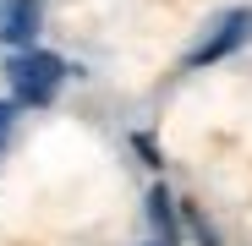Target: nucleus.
<instances>
[{"label":"nucleus","mask_w":252,"mask_h":246,"mask_svg":"<svg viewBox=\"0 0 252 246\" xmlns=\"http://www.w3.org/2000/svg\"><path fill=\"white\" fill-rule=\"evenodd\" d=\"M6 132H11V104H0V148H6Z\"/></svg>","instance_id":"obj_5"},{"label":"nucleus","mask_w":252,"mask_h":246,"mask_svg":"<svg viewBox=\"0 0 252 246\" xmlns=\"http://www.w3.org/2000/svg\"><path fill=\"white\" fill-rule=\"evenodd\" d=\"M148 219H154V230H159V246L176 241V214H170V191H164V186L148 191Z\"/></svg>","instance_id":"obj_4"},{"label":"nucleus","mask_w":252,"mask_h":246,"mask_svg":"<svg viewBox=\"0 0 252 246\" xmlns=\"http://www.w3.org/2000/svg\"><path fill=\"white\" fill-rule=\"evenodd\" d=\"M38 22H44V0H6V11H0V44H33Z\"/></svg>","instance_id":"obj_3"},{"label":"nucleus","mask_w":252,"mask_h":246,"mask_svg":"<svg viewBox=\"0 0 252 246\" xmlns=\"http://www.w3.org/2000/svg\"><path fill=\"white\" fill-rule=\"evenodd\" d=\"M247 38H252V6H236V11H225V17H214V22H208V33L192 44L187 66H214V60L236 55Z\"/></svg>","instance_id":"obj_2"},{"label":"nucleus","mask_w":252,"mask_h":246,"mask_svg":"<svg viewBox=\"0 0 252 246\" xmlns=\"http://www.w3.org/2000/svg\"><path fill=\"white\" fill-rule=\"evenodd\" d=\"M61 77H66V60L61 55H50V50H22V55H11V66H6V82H11V104H50L55 93H61Z\"/></svg>","instance_id":"obj_1"}]
</instances>
